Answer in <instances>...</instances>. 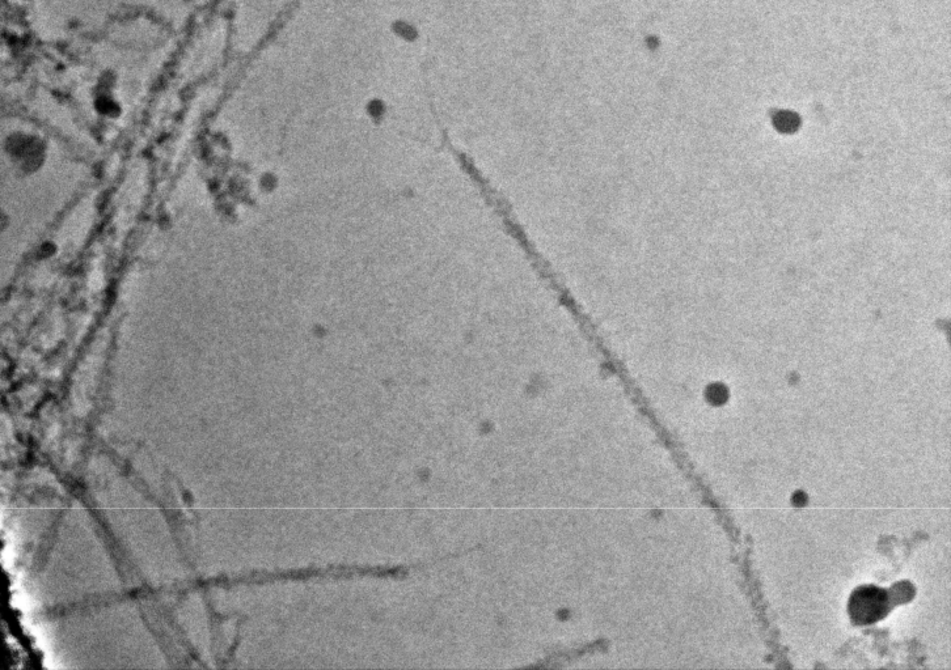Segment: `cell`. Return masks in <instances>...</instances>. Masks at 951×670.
<instances>
[{"instance_id":"obj_1","label":"cell","mask_w":951,"mask_h":670,"mask_svg":"<svg viewBox=\"0 0 951 670\" xmlns=\"http://www.w3.org/2000/svg\"><path fill=\"white\" fill-rule=\"evenodd\" d=\"M889 602L885 589L873 585L861 587L853 592L849 601V614L857 625H870L886 616Z\"/></svg>"}]
</instances>
